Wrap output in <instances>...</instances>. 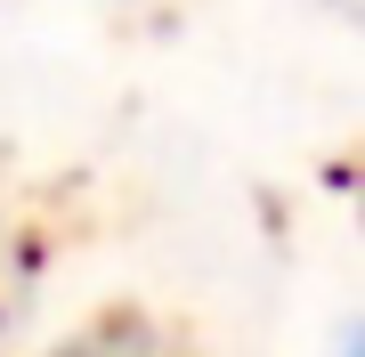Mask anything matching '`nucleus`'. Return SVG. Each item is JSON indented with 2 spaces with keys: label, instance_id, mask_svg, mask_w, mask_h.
<instances>
[{
  "label": "nucleus",
  "instance_id": "f257e3e1",
  "mask_svg": "<svg viewBox=\"0 0 365 357\" xmlns=\"http://www.w3.org/2000/svg\"><path fill=\"white\" fill-rule=\"evenodd\" d=\"M49 357H187V341L163 317H138V309H114V317H90L73 341H57Z\"/></svg>",
  "mask_w": 365,
  "mask_h": 357
}]
</instances>
